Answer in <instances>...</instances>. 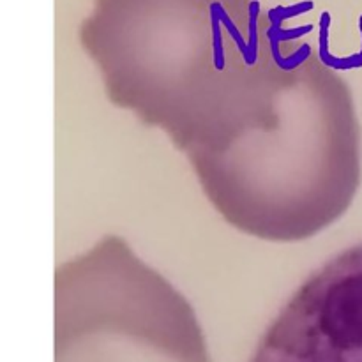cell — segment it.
Instances as JSON below:
<instances>
[{"label": "cell", "mask_w": 362, "mask_h": 362, "mask_svg": "<svg viewBox=\"0 0 362 362\" xmlns=\"http://www.w3.org/2000/svg\"><path fill=\"white\" fill-rule=\"evenodd\" d=\"M219 214L247 235L296 243L341 218L361 184V134L346 81L300 45L269 122L191 163Z\"/></svg>", "instance_id": "cell-1"}, {"label": "cell", "mask_w": 362, "mask_h": 362, "mask_svg": "<svg viewBox=\"0 0 362 362\" xmlns=\"http://www.w3.org/2000/svg\"><path fill=\"white\" fill-rule=\"evenodd\" d=\"M55 362H211L191 304L120 237L55 272Z\"/></svg>", "instance_id": "cell-2"}, {"label": "cell", "mask_w": 362, "mask_h": 362, "mask_svg": "<svg viewBox=\"0 0 362 362\" xmlns=\"http://www.w3.org/2000/svg\"><path fill=\"white\" fill-rule=\"evenodd\" d=\"M251 362H362V244L304 281Z\"/></svg>", "instance_id": "cell-3"}]
</instances>
